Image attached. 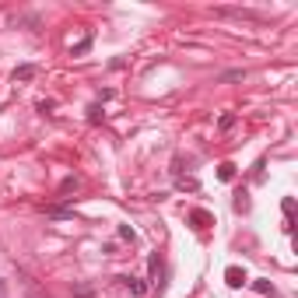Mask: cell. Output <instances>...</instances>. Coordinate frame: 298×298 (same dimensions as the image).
<instances>
[{
	"mask_svg": "<svg viewBox=\"0 0 298 298\" xmlns=\"http://www.w3.org/2000/svg\"><path fill=\"white\" fill-rule=\"evenodd\" d=\"M116 281H119V284H123V288H126V291H130L134 298L147 295V281H140V277H130V274H123V277H116Z\"/></svg>",
	"mask_w": 298,
	"mask_h": 298,
	"instance_id": "1",
	"label": "cell"
},
{
	"mask_svg": "<svg viewBox=\"0 0 298 298\" xmlns=\"http://www.w3.org/2000/svg\"><path fill=\"white\" fill-rule=\"evenodd\" d=\"M35 74H39V67H35V63H21V67H14V74H11V78H14V84H25V81H32L35 78Z\"/></svg>",
	"mask_w": 298,
	"mask_h": 298,
	"instance_id": "2",
	"label": "cell"
},
{
	"mask_svg": "<svg viewBox=\"0 0 298 298\" xmlns=\"http://www.w3.org/2000/svg\"><path fill=\"white\" fill-rule=\"evenodd\" d=\"M225 281H228L232 288H242V284H246V270H238V267H228V270H225Z\"/></svg>",
	"mask_w": 298,
	"mask_h": 298,
	"instance_id": "3",
	"label": "cell"
},
{
	"mask_svg": "<svg viewBox=\"0 0 298 298\" xmlns=\"http://www.w3.org/2000/svg\"><path fill=\"white\" fill-rule=\"evenodd\" d=\"M232 126H235V113H225L218 119V130H232Z\"/></svg>",
	"mask_w": 298,
	"mask_h": 298,
	"instance_id": "4",
	"label": "cell"
},
{
	"mask_svg": "<svg viewBox=\"0 0 298 298\" xmlns=\"http://www.w3.org/2000/svg\"><path fill=\"white\" fill-rule=\"evenodd\" d=\"M221 179H225V182H228V179H235V165H232V161H225V165H221V172H218Z\"/></svg>",
	"mask_w": 298,
	"mask_h": 298,
	"instance_id": "5",
	"label": "cell"
},
{
	"mask_svg": "<svg viewBox=\"0 0 298 298\" xmlns=\"http://www.w3.org/2000/svg\"><path fill=\"white\" fill-rule=\"evenodd\" d=\"M88 49H91V35H88V39H81L78 46L70 49V53H74V57H81V53H88Z\"/></svg>",
	"mask_w": 298,
	"mask_h": 298,
	"instance_id": "6",
	"label": "cell"
},
{
	"mask_svg": "<svg viewBox=\"0 0 298 298\" xmlns=\"http://www.w3.org/2000/svg\"><path fill=\"white\" fill-rule=\"evenodd\" d=\"M190 221H193V225H197V228H203V225H207V214H203V211H193V214H190Z\"/></svg>",
	"mask_w": 298,
	"mask_h": 298,
	"instance_id": "7",
	"label": "cell"
},
{
	"mask_svg": "<svg viewBox=\"0 0 298 298\" xmlns=\"http://www.w3.org/2000/svg\"><path fill=\"white\" fill-rule=\"evenodd\" d=\"M78 186H81V182H78L74 176H70V179H63V182H60V190H63V193H70V190H78Z\"/></svg>",
	"mask_w": 298,
	"mask_h": 298,
	"instance_id": "8",
	"label": "cell"
},
{
	"mask_svg": "<svg viewBox=\"0 0 298 298\" xmlns=\"http://www.w3.org/2000/svg\"><path fill=\"white\" fill-rule=\"evenodd\" d=\"M46 214H49V218H70V211H67V207H49Z\"/></svg>",
	"mask_w": 298,
	"mask_h": 298,
	"instance_id": "9",
	"label": "cell"
},
{
	"mask_svg": "<svg viewBox=\"0 0 298 298\" xmlns=\"http://www.w3.org/2000/svg\"><path fill=\"white\" fill-rule=\"evenodd\" d=\"M253 288H256L259 295H274V288H270V281H256V284H253Z\"/></svg>",
	"mask_w": 298,
	"mask_h": 298,
	"instance_id": "10",
	"label": "cell"
},
{
	"mask_svg": "<svg viewBox=\"0 0 298 298\" xmlns=\"http://www.w3.org/2000/svg\"><path fill=\"white\" fill-rule=\"evenodd\" d=\"M119 238H126V242H134V228H130V225H119Z\"/></svg>",
	"mask_w": 298,
	"mask_h": 298,
	"instance_id": "11",
	"label": "cell"
},
{
	"mask_svg": "<svg viewBox=\"0 0 298 298\" xmlns=\"http://www.w3.org/2000/svg\"><path fill=\"white\" fill-rule=\"evenodd\" d=\"M88 119H91V123H99V119H102V109H99V105H91V109H88Z\"/></svg>",
	"mask_w": 298,
	"mask_h": 298,
	"instance_id": "12",
	"label": "cell"
},
{
	"mask_svg": "<svg viewBox=\"0 0 298 298\" xmlns=\"http://www.w3.org/2000/svg\"><path fill=\"white\" fill-rule=\"evenodd\" d=\"M238 78H246V70H228L225 74V81H238Z\"/></svg>",
	"mask_w": 298,
	"mask_h": 298,
	"instance_id": "13",
	"label": "cell"
}]
</instances>
